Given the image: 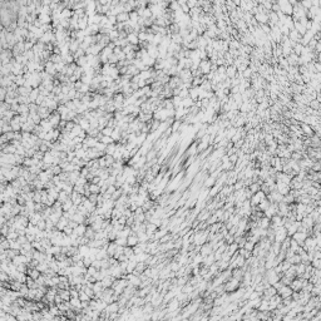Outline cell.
<instances>
[{
	"label": "cell",
	"mask_w": 321,
	"mask_h": 321,
	"mask_svg": "<svg viewBox=\"0 0 321 321\" xmlns=\"http://www.w3.org/2000/svg\"><path fill=\"white\" fill-rule=\"evenodd\" d=\"M177 75L181 78L182 82H191L192 83V79H193V75H192V72L191 69H182L177 73Z\"/></svg>",
	"instance_id": "obj_1"
},
{
	"label": "cell",
	"mask_w": 321,
	"mask_h": 321,
	"mask_svg": "<svg viewBox=\"0 0 321 321\" xmlns=\"http://www.w3.org/2000/svg\"><path fill=\"white\" fill-rule=\"evenodd\" d=\"M198 68L201 69V72L203 73V74H208V73L211 72V62H209L208 58L199 60V65H198Z\"/></svg>",
	"instance_id": "obj_2"
},
{
	"label": "cell",
	"mask_w": 321,
	"mask_h": 321,
	"mask_svg": "<svg viewBox=\"0 0 321 321\" xmlns=\"http://www.w3.org/2000/svg\"><path fill=\"white\" fill-rule=\"evenodd\" d=\"M306 237H307V235L304 233V232H300V231H296V232L291 236V238H293L301 247L304 246V241H305V238H306Z\"/></svg>",
	"instance_id": "obj_3"
},
{
	"label": "cell",
	"mask_w": 321,
	"mask_h": 321,
	"mask_svg": "<svg viewBox=\"0 0 321 321\" xmlns=\"http://www.w3.org/2000/svg\"><path fill=\"white\" fill-rule=\"evenodd\" d=\"M277 293L281 296V299H285V297H291V293H292V288L288 286V285H283L280 290L277 291Z\"/></svg>",
	"instance_id": "obj_4"
},
{
	"label": "cell",
	"mask_w": 321,
	"mask_h": 321,
	"mask_svg": "<svg viewBox=\"0 0 321 321\" xmlns=\"http://www.w3.org/2000/svg\"><path fill=\"white\" fill-rule=\"evenodd\" d=\"M290 286L292 288V291H300L302 287V278L301 277H295L293 280L290 282Z\"/></svg>",
	"instance_id": "obj_5"
},
{
	"label": "cell",
	"mask_w": 321,
	"mask_h": 321,
	"mask_svg": "<svg viewBox=\"0 0 321 321\" xmlns=\"http://www.w3.org/2000/svg\"><path fill=\"white\" fill-rule=\"evenodd\" d=\"M212 252H213V250H212L211 245H209V242H204V243L201 245V247H199V254H201L203 257L209 255V254H212Z\"/></svg>",
	"instance_id": "obj_6"
},
{
	"label": "cell",
	"mask_w": 321,
	"mask_h": 321,
	"mask_svg": "<svg viewBox=\"0 0 321 321\" xmlns=\"http://www.w3.org/2000/svg\"><path fill=\"white\" fill-rule=\"evenodd\" d=\"M300 128H301V130H302V133H304L305 137H311L314 134L312 127H311V125H309V124H306V123L301 122V123H300Z\"/></svg>",
	"instance_id": "obj_7"
},
{
	"label": "cell",
	"mask_w": 321,
	"mask_h": 321,
	"mask_svg": "<svg viewBox=\"0 0 321 321\" xmlns=\"http://www.w3.org/2000/svg\"><path fill=\"white\" fill-rule=\"evenodd\" d=\"M256 222H257V226H259L260 228H268V227H270L271 221H270V218H268V217H266V216H262V217L257 220Z\"/></svg>",
	"instance_id": "obj_8"
},
{
	"label": "cell",
	"mask_w": 321,
	"mask_h": 321,
	"mask_svg": "<svg viewBox=\"0 0 321 321\" xmlns=\"http://www.w3.org/2000/svg\"><path fill=\"white\" fill-rule=\"evenodd\" d=\"M301 225L304 226V227H306L307 230H312L314 221H312V218L310 217L309 214H306V216H304V217H302V220H301Z\"/></svg>",
	"instance_id": "obj_9"
},
{
	"label": "cell",
	"mask_w": 321,
	"mask_h": 321,
	"mask_svg": "<svg viewBox=\"0 0 321 321\" xmlns=\"http://www.w3.org/2000/svg\"><path fill=\"white\" fill-rule=\"evenodd\" d=\"M138 236H137V233L132 232L128 237H127V246H130V247H133L136 245H138Z\"/></svg>",
	"instance_id": "obj_10"
},
{
	"label": "cell",
	"mask_w": 321,
	"mask_h": 321,
	"mask_svg": "<svg viewBox=\"0 0 321 321\" xmlns=\"http://www.w3.org/2000/svg\"><path fill=\"white\" fill-rule=\"evenodd\" d=\"M127 40H128L129 44L138 45V43H139V40H138V34L134 33V31H132V33H129V34L127 35Z\"/></svg>",
	"instance_id": "obj_11"
},
{
	"label": "cell",
	"mask_w": 321,
	"mask_h": 321,
	"mask_svg": "<svg viewBox=\"0 0 321 321\" xmlns=\"http://www.w3.org/2000/svg\"><path fill=\"white\" fill-rule=\"evenodd\" d=\"M236 74H237V69H236L235 65L226 67V77L227 78H235Z\"/></svg>",
	"instance_id": "obj_12"
},
{
	"label": "cell",
	"mask_w": 321,
	"mask_h": 321,
	"mask_svg": "<svg viewBox=\"0 0 321 321\" xmlns=\"http://www.w3.org/2000/svg\"><path fill=\"white\" fill-rule=\"evenodd\" d=\"M197 154V141L193 142L191 147L187 148V152H186V157H189V156H196Z\"/></svg>",
	"instance_id": "obj_13"
},
{
	"label": "cell",
	"mask_w": 321,
	"mask_h": 321,
	"mask_svg": "<svg viewBox=\"0 0 321 321\" xmlns=\"http://www.w3.org/2000/svg\"><path fill=\"white\" fill-rule=\"evenodd\" d=\"M189 94H188V97L191 98V99H193L194 102L196 101H198V87H192L191 89H189Z\"/></svg>",
	"instance_id": "obj_14"
},
{
	"label": "cell",
	"mask_w": 321,
	"mask_h": 321,
	"mask_svg": "<svg viewBox=\"0 0 321 321\" xmlns=\"http://www.w3.org/2000/svg\"><path fill=\"white\" fill-rule=\"evenodd\" d=\"M297 59H299V55H296L295 53H291L288 57H286L288 65H297Z\"/></svg>",
	"instance_id": "obj_15"
},
{
	"label": "cell",
	"mask_w": 321,
	"mask_h": 321,
	"mask_svg": "<svg viewBox=\"0 0 321 321\" xmlns=\"http://www.w3.org/2000/svg\"><path fill=\"white\" fill-rule=\"evenodd\" d=\"M216 180H217V178H216L214 176H212V175H211V176H209V177L207 178L206 181H204V185H203V187H204V188H211L212 186H214V185H216Z\"/></svg>",
	"instance_id": "obj_16"
},
{
	"label": "cell",
	"mask_w": 321,
	"mask_h": 321,
	"mask_svg": "<svg viewBox=\"0 0 321 321\" xmlns=\"http://www.w3.org/2000/svg\"><path fill=\"white\" fill-rule=\"evenodd\" d=\"M310 293H311L312 296H321V283H314Z\"/></svg>",
	"instance_id": "obj_17"
},
{
	"label": "cell",
	"mask_w": 321,
	"mask_h": 321,
	"mask_svg": "<svg viewBox=\"0 0 321 321\" xmlns=\"http://www.w3.org/2000/svg\"><path fill=\"white\" fill-rule=\"evenodd\" d=\"M171 101H172L173 107H175V108L183 107V106H182V98H181L180 96H173V97L171 98Z\"/></svg>",
	"instance_id": "obj_18"
},
{
	"label": "cell",
	"mask_w": 321,
	"mask_h": 321,
	"mask_svg": "<svg viewBox=\"0 0 321 321\" xmlns=\"http://www.w3.org/2000/svg\"><path fill=\"white\" fill-rule=\"evenodd\" d=\"M305 267H306V265H304L302 262H300V264L295 265V270H296V277H300V276H301V273L305 272Z\"/></svg>",
	"instance_id": "obj_19"
},
{
	"label": "cell",
	"mask_w": 321,
	"mask_h": 321,
	"mask_svg": "<svg viewBox=\"0 0 321 321\" xmlns=\"http://www.w3.org/2000/svg\"><path fill=\"white\" fill-rule=\"evenodd\" d=\"M296 213H300L302 216H306V204L304 203H296Z\"/></svg>",
	"instance_id": "obj_20"
},
{
	"label": "cell",
	"mask_w": 321,
	"mask_h": 321,
	"mask_svg": "<svg viewBox=\"0 0 321 321\" xmlns=\"http://www.w3.org/2000/svg\"><path fill=\"white\" fill-rule=\"evenodd\" d=\"M193 104H194V101H193V99H191L189 97L182 98V106H183V108H189V107H192Z\"/></svg>",
	"instance_id": "obj_21"
},
{
	"label": "cell",
	"mask_w": 321,
	"mask_h": 321,
	"mask_svg": "<svg viewBox=\"0 0 321 321\" xmlns=\"http://www.w3.org/2000/svg\"><path fill=\"white\" fill-rule=\"evenodd\" d=\"M270 203H271V202L268 201L267 198H265L264 201H261V202H260L259 204H257V207H259V209H260V211H262V212H264L265 209H267V208H268V206H270Z\"/></svg>",
	"instance_id": "obj_22"
},
{
	"label": "cell",
	"mask_w": 321,
	"mask_h": 321,
	"mask_svg": "<svg viewBox=\"0 0 321 321\" xmlns=\"http://www.w3.org/2000/svg\"><path fill=\"white\" fill-rule=\"evenodd\" d=\"M282 202H285L286 204H291V203H293L295 202V197L292 196V194L288 192L287 194H285V196L282 197Z\"/></svg>",
	"instance_id": "obj_23"
},
{
	"label": "cell",
	"mask_w": 321,
	"mask_h": 321,
	"mask_svg": "<svg viewBox=\"0 0 321 321\" xmlns=\"http://www.w3.org/2000/svg\"><path fill=\"white\" fill-rule=\"evenodd\" d=\"M287 261L290 262L291 265H296V264H300V262H301V259H300V255L299 254H293Z\"/></svg>",
	"instance_id": "obj_24"
},
{
	"label": "cell",
	"mask_w": 321,
	"mask_h": 321,
	"mask_svg": "<svg viewBox=\"0 0 321 321\" xmlns=\"http://www.w3.org/2000/svg\"><path fill=\"white\" fill-rule=\"evenodd\" d=\"M181 123H182V120H180V119H175V120H173V123L171 124L172 133L173 132H178V129H180V127H181Z\"/></svg>",
	"instance_id": "obj_25"
},
{
	"label": "cell",
	"mask_w": 321,
	"mask_h": 321,
	"mask_svg": "<svg viewBox=\"0 0 321 321\" xmlns=\"http://www.w3.org/2000/svg\"><path fill=\"white\" fill-rule=\"evenodd\" d=\"M193 288H194V287H193L192 285H189V283L187 282V283H185V285L182 286V292H183V293H187V295H189V293H191V292L193 291Z\"/></svg>",
	"instance_id": "obj_26"
},
{
	"label": "cell",
	"mask_w": 321,
	"mask_h": 321,
	"mask_svg": "<svg viewBox=\"0 0 321 321\" xmlns=\"http://www.w3.org/2000/svg\"><path fill=\"white\" fill-rule=\"evenodd\" d=\"M241 74H242V78H243V79H250V78L252 77V74H254V73H252V70L250 69V67H247L246 69L241 73Z\"/></svg>",
	"instance_id": "obj_27"
},
{
	"label": "cell",
	"mask_w": 321,
	"mask_h": 321,
	"mask_svg": "<svg viewBox=\"0 0 321 321\" xmlns=\"http://www.w3.org/2000/svg\"><path fill=\"white\" fill-rule=\"evenodd\" d=\"M168 9L172 10V12H177V10L181 9V5L178 4L177 1H171L170 4H168Z\"/></svg>",
	"instance_id": "obj_28"
},
{
	"label": "cell",
	"mask_w": 321,
	"mask_h": 321,
	"mask_svg": "<svg viewBox=\"0 0 321 321\" xmlns=\"http://www.w3.org/2000/svg\"><path fill=\"white\" fill-rule=\"evenodd\" d=\"M260 186H261V185H259L257 182H252L251 185L249 186V188H250V191H251L252 193H256L257 191H260Z\"/></svg>",
	"instance_id": "obj_29"
},
{
	"label": "cell",
	"mask_w": 321,
	"mask_h": 321,
	"mask_svg": "<svg viewBox=\"0 0 321 321\" xmlns=\"http://www.w3.org/2000/svg\"><path fill=\"white\" fill-rule=\"evenodd\" d=\"M290 158H291V159H293V161H300V159L302 158V153H301V152L295 151V152H292V153H291Z\"/></svg>",
	"instance_id": "obj_30"
},
{
	"label": "cell",
	"mask_w": 321,
	"mask_h": 321,
	"mask_svg": "<svg viewBox=\"0 0 321 321\" xmlns=\"http://www.w3.org/2000/svg\"><path fill=\"white\" fill-rule=\"evenodd\" d=\"M101 142L104 144H110V143H113V139H112V137L110 136H102V138H101Z\"/></svg>",
	"instance_id": "obj_31"
},
{
	"label": "cell",
	"mask_w": 321,
	"mask_h": 321,
	"mask_svg": "<svg viewBox=\"0 0 321 321\" xmlns=\"http://www.w3.org/2000/svg\"><path fill=\"white\" fill-rule=\"evenodd\" d=\"M320 170H321V163H320V161H314L312 166H311V171H314V172H320Z\"/></svg>",
	"instance_id": "obj_32"
},
{
	"label": "cell",
	"mask_w": 321,
	"mask_h": 321,
	"mask_svg": "<svg viewBox=\"0 0 321 321\" xmlns=\"http://www.w3.org/2000/svg\"><path fill=\"white\" fill-rule=\"evenodd\" d=\"M310 264L314 268H321V259H312Z\"/></svg>",
	"instance_id": "obj_33"
},
{
	"label": "cell",
	"mask_w": 321,
	"mask_h": 321,
	"mask_svg": "<svg viewBox=\"0 0 321 321\" xmlns=\"http://www.w3.org/2000/svg\"><path fill=\"white\" fill-rule=\"evenodd\" d=\"M299 247H300V245H299L293 238H291V240H290V247H288V249H291L292 251L296 252V251L299 250Z\"/></svg>",
	"instance_id": "obj_34"
},
{
	"label": "cell",
	"mask_w": 321,
	"mask_h": 321,
	"mask_svg": "<svg viewBox=\"0 0 321 321\" xmlns=\"http://www.w3.org/2000/svg\"><path fill=\"white\" fill-rule=\"evenodd\" d=\"M307 107L312 108V109H320V102H317L316 99H312V101L309 103V106H307Z\"/></svg>",
	"instance_id": "obj_35"
},
{
	"label": "cell",
	"mask_w": 321,
	"mask_h": 321,
	"mask_svg": "<svg viewBox=\"0 0 321 321\" xmlns=\"http://www.w3.org/2000/svg\"><path fill=\"white\" fill-rule=\"evenodd\" d=\"M101 132H102L103 136H110V134H112V132H113V128H110V127H104V128L101 130Z\"/></svg>",
	"instance_id": "obj_36"
},
{
	"label": "cell",
	"mask_w": 321,
	"mask_h": 321,
	"mask_svg": "<svg viewBox=\"0 0 321 321\" xmlns=\"http://www.w3.org/2000/svg\"><path fill=\"white\" fill-rule=\"evenodd\" d=\"M228 159H230L231 163H233V164H235V163L238 161V156H237V153H232L231 156H228Z\"/></svg>",
	"instance_id": "obj_37"
},
{
	"label": "cell",
	"mask_w": 321,
	"mask_h": 321,
	"mask_svg": "<svg viewBox=\"0 0 321 321\" xmlns=\"http://www.w3.org/2000/svg\"><path fill=\"white\" fill-rule=\"evenodd\" d=\"M189 89H181L180 91V94H178V96H180L181 98H186V97H188V94H189Z\"/></svg>",
	"instance_id": "obj_38"
},
{
	"label": "cell",
	"mask_w": 321,
	"mask_h": 321,
	"mask_svg": "<svg viewBox=\"0 0 321 321\" xmlns=\"http://www.w3.org/2000/svg\"><path fill=\"white\" fill-rule=\"evenodd\" d=\"M186 4L188 5L189 9H191V8H194V7H197V0H187Z\"/></svg>",
	"instance_id": "obj_39"
},
{
	"label": "cell",
	"mask_w": 321,
	"mask_h": 321,
	"mask_svg": "<svg viewBox=\"0 0 321 321\" xmlns=\"http://www.w3.org/2000/svg\"><path fill=\"white\" fill-rule=\"evenodd\" d=\"M271 10H272V12H275V13H277L278 10H280V7H278V4H277V3H272Z\"/></svg>",
	"instance_id": "obj_40"
},
{
	"label": "cell",
	"mask_w": 321,
	"mask_h": 321,
	"mask_svg": "<svg viewBox=\"0 0 321 321\" xmlns=\"http://www.w3.org/2000/svg\"><path fill=\"white\" fill-rule=\"evenodd\" d=\"M181 10L185 14H188V12H189V8H188V5L187 4H183V5H181Z\"/></svg>",
	"instance_id": "obj_41"
},
{
	"label": "cell",
	"mask_w": 321,
	"mask_h": 321,
	"mask_svg": "<svg viewBox=\"0 0 321 321\" xmlns=\"http://www.w3.org/2000/svg\"><path fill=\"white\" fill-rule=\"evenodd\" d=\"M207 1H208V3H211V4H212V3L214 1V0H207Z\"/></svg>",
	"instance_id": "obj_42"
}]
</instances>
